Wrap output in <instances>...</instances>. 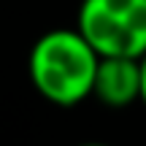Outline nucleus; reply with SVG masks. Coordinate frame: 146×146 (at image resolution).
Listing matches in <instances>:
<instances>
[{
    "label": "nucleus",
    "mask_w": 146,
    "mask_h": 146,
    "mask_svg": "<svg viewBox=\"0 0 146 146\" xmlns=\"http://www.w3.org/2000/svg\"><path fill=\"white\" fill-rule=\"evenodd\" d=\"M78 146H106V143H95L92 141V143H78Z\"/></svg>",
    "instance_id": "5"
},
{
    "label": "nucleus",
    "mask_w": 146,
    "mask_h": 146,
    "mask_svg": "<svg viewBox=\"0 0 146 146\" xmlns=\"http://www.w3.org/2000/svg\"><path fill=\"white\" fill-rule=\"evenodd\" d=\"M76 30L100 57H143L146 0H84Z\"/></svg>",
    "instance_id": "2"
},
{
    "label": "nucleus",
    "mask_w": 146,
    "mask_h": 146,
    "mask_svg": "<svg viewBox=\"0 0 146 146\" xmlns=\"http://www.w3.org/2000/svg\"><path fill=\"white\" fill-rule=\"evenodd\" d=\"M141 100L146 106V54L141 57Z\"/></svg>",
    "instance_id": "4"
},
{
    "label": "nucleus",
    "mask_w": 146,
    "mask_h": 146,
    "mask_svg": "<svg viewBox=\"0 0 146 146\" xmlns=\"http://www.w3.org/2000/svg\"><path fill=\"white\" fill-rule=\"evenodd\" d=\"M92 95L111 108L141 100V57H100Z\"/></svg>",
    "instance_id": "3"
},
{
    "label": "nucleus",
    "mask_w": 146,
    "mask_h": 146,
    "mask_svg": "<svg viewBox=\"0 0 146 146\" xmlns=\"http://www.w3.org/2000/svg\"><path fill=\"white\" fill-rule=\"evenodd\" d=\"M100 54L78 30L43 33L30 49V81L54 106H78L92 95Z\"/></svg>",
    "instance_id": "1"
}]
</instances>
